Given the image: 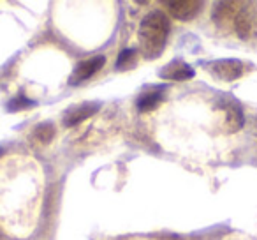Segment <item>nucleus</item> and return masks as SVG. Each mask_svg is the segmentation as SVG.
I'll return each instance as SVG.
<instances>
[{
	"label": "nucleus",
	"instance_id": "obj_4",
	"mask_svg": "<svg viewBox=\"0 0 257 240\" xmlns=\"http://www.w3.org/2000/svg\"><path fill=\"white\" fill-rule=\"evenodd\" d=\"M253 6H245L243 9L236 11L234 16V29L239 39H250L257 32V9Z\"/></svg>",
	"mask_w": 257,
	"mask_h": 240
},
{
	"label": "nucleus",
	"instance_id": "obj_5",
	"mask_svg": "<svg viewBox=\"0 0 257 240\" xmlns=\"http://www.w3.org/2000/svg\"><path fill=\"white\" fill-rule=\"evenodd\" d=\"M104 64H106V58H104L102 55H97V57L90 58V60L79 62V64L76 65L72 76H71V83H72V85H78V83L92 78L97 71H100V69H102Z\"/></svg>",
	"mask_w": 257,
	"mask_h": 240
},
{
	"label": "nucleus",
	"instance_id": "obj_2",
	"mask_svg": "<svg viewBox=\"0 0 257 240\" xmlns=\"http://www.w3.org/2000/svg\"><path fill=\"white\" fill-rule=\"evenodd\" d=\"M208 71L220 82H234L245 74V64L238 58H218L208 64Z\"/></svg>",
	"mask_w": 257,
	"mask_h": 240
},
{
	"label": "nucleus",
	"instance_id": "obj_7",
	"mask_svg": "<svg viewBox=\"0 0 257 240\" xmlns=\"http://www.w3.org/2000/svg\"><path fill=\"white\" fill-rule=\"evenodd\" d=\"M97 110H99V104H95V103H85V104H81V106H72L71 110L64 115V126L65 127L76 126V124L90 118L93 113H97Z\"/></svg>",
	"mask_w": 257,
	"mask_h": 240
},
{
	"label": "nucleus",
	"instance_id": "obj_3",
	"mask_svg": "<svg viewBox=\"0 0 257 240\" xmlns=\"http://www.w3.org/2000/svg\"><path fill=\"white\" fill-rule=\"evenodd\" d=\"M164 6L173 18L180 20V22H190L201 13L203 2L199 0H169V2H164Z\"/></svg>",
	"mask_w": 257,
	"mask_h": 240
},
{
	"label": "nucleus",
	"instance_id": "obj_12",
	"mask_svg": "<svg viewBox=\"0 0 257 240\" xmlns=\"http://www.w3.org/2000/svg\"><path fill=\"white\" fill-rule=\"evenodd\" d=\"M27 106H34V103L32 101H29V99H25V97H18V99H15V101H11V104H9V110H23V108H27Z\"/></svg>",
	"mask_w": 257,
	"mask_h": 240
},
{
	"label": "nucleus",
	"instance_id": "obj_10",
	"mask_svg": "<svg viewBox=\"0 0 257 240\" xmlns=\"http://www.w3.org/2000/svg\"><path fill=\"white\" fill-rule=\"evenodd\" d=\"M136 57H138V51L136 50H123L120 51L116 58V69L118 71H123V69L133 67L136 64Z\"/></svg>",
	"mask_w": 257,
	"mask_h": 240
},
{
	"label": "nucleus",
	"instance_id": "obj_1",
	"mask_svg": "<svg viewBox=\"0 0 257 240\" xmlns=\"http://www.w3.org/2000/svg\"><path fill=\"white\" fill-rule=\"evenodd\" d=\"M169 22L164 13L154 11L148 13L140 25V44L141 53L148 60H154L162 55L168 43Z\"/></svg>",
	"mask_w": 257,
	"mask_h": 240
},
{
	"label": "nucleus",
	"instance_id": "obj_6",
	"mask_svg": "<svg viewBox=\"0 0 257 240\" xmlns=\"http://www.w3.org/2000/svg\"><path fill=\"white\" fill-rule=\"evenodd\" d=\"M161 78L162 79H173V82H185V79H190L194 78V74H196V71H194L192 67H190L189 64H185V62L182 60H173L169 65H166L164 69H162L161 72Z\"/></svg>",
	"mask_w": 257,
	"mask_h": 240
},
{
	"label": "nucleus",
	"instance_id": "obj_8",
	"mask_svg": "<svg viewBox=\"0 0 257 240\" xmlns=\"http://www.w3.org/2000/svg\"><path fill=\"white\" fill-rule=\"evenodd\" d=\"M225 111H227L225 122H227L229 133H236L238 129H241L245 118H243V111H241V108H239V104H234V106H225Z\"/></svg>",
	"mask_w": 257,
	"mask_h": 240
},
{
	"label": "nucleus",
	"instance_id": "obj_11",
	"mask_svg": "<svg viewBox=\"0 0 257 240\" xmlns=\"http://www.w3.org/2000/svg\"><path fill=\"white\" fill-rule=\"evenodd\" d=\"M34 136H36V140L41 141L43 145L50 143L55 136V127L51 126V124H43V126H39L36 131H34Z\"/></svg>",
	"mask_w": 257,
	"mask_h": 240
},
{
	"label": "nucleus",
	"instance_id": "obj_9",
	"mask_svg": "<svg viewBox=\"0 0 257 240\" xmlns=\"http://www.w3.org/2000/svg\"><path fill=\"white\" fill-rule=\"evenodd\" d=\"M162 101V94L161 92H145L143 96L138 99V110L140 111H148L154 110L159 103Z\"/></svg>",
	"mask_w": 257,
	"mask_h": 240
}]
</instances>
